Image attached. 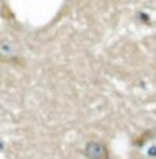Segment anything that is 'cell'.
Segmentation results:
<instances>
[{"instance_id": "cell-1", "label": "cell", "mask_w": 156, "mask_h": 159, "mask_svg": "<svg viewBox=\"0 0 156 159\" xmlns=\"http://www.w3.org/2000/svg\"><path fill=\"white\" fill-rule=\"evenodd\" d=\"M87 156L92 159H108L106 148L100 143H90L87 146Z\"/></svg>"}]
</instances>
